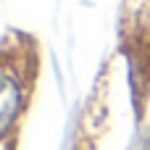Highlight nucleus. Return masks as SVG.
Listing matches in <instances>:
<instances>
[{
  "label": "nucleus",
  "instance_id": "nucleus-1",
  "mask_svg": "<svg viewBox=\"0 0 150 150\" xmlns=\"http://www.w3.org/2000/svg\"><path fill=\"white\" fill-rule=\"evenodd\" d=\"M26 74L13 58H0V142L18 121L26 103Z\"/></svg>",
  "mask_w": 150,
  "mask_h": 150
}]
</instances>
